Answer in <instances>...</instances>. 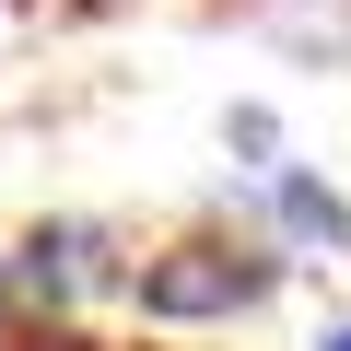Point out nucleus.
Returning a JSON list of instances; mask_svg holds the SVG:
<instances>
[{"label":"nucleus","mask_w":351,"mask_h":351,"mask_svg":"<svg viewBox=\"0 0 351 351\" xmlns=\"http://www.w3.org/2000/svg\"><path fill=\"white\" fill-rule=\"evenodd\" d=\"M281 269L293 258L234 246L223 223H199V234H176V246H152L129 269V304H141V328H234V316H258L281 293Z\"/></svg>","instance_id":"nucleus-1"},{"label":"nucleus","mask_w":351,"mask_h":351,"mask_svg":"<svg viewBox=\"0 0 351 351\" xmlns=\"http://www.w3.org/2000/svg\"><path fill=\"white\" fill-rule=\"evenodd\" d=\"M269 234L304 246V258H339L351 246V199L328 188V176H304V164H269Z\"/></svg>","instance_id":"nucleus-3"},{"label":"nucleus","mask_w":351,"mask_h":351,"mask_svg":"<svg viewBox=\"0 0 351 351\" xmlns=\"http://www.w3.org/2000/svg\"><path fill=\"white\" fill-rule=\"evenodd\" d=\"M316 351H351V316H339V328H316Z\"/></svg>","instance_id":"nucleus-6"},{"label":"nucleus","mask_w":351,"mask_h":351,"mask_svg":"<svg viewBox=\"0 0 351 351\" xmlns=\"http://www.w3.org/2000/svg\"><path fill=\"white\" fill-rule=\"evenodd\" d=\"M223 152H246V164L269 176V164H281V117H269V106H234V117H223Z\"/></svg>","instance_id":"nucleus-4"},{"label":"nucleus","mask_w":351,"mask_h":351,"mask_svg":"<svg viewBox=\"0 0 351 351\" xmlns=\"http://www.w3.org/2000/svg\"><path fill=\"white\" fill-rule=\"evenodd\" d=\"M82 293H129V258L106 223H24L12 246V316H71Z\"/></svg>","instance_id":"nucleus-2"},{"label":"nucleus","mask_w":351,"mask_h":351,"mask_svg":"<svg viewBox=\"0 0 351 351\" xmlns=\"http://www.w3.org/2000/svg\"><path fill=\"white\" fill-rule=\"evenodd\" d=\"M0 316H12V258H0Z\"/></svg>","instance_id":"nucleus-7"},{"label":"nucleus","mask_w":351,"mask_h":351,"mask_svg":"<svg viewBox=\"0 0 351 351\" xmlns=\"http://www.w3.org/2000/svg\"><path fill=\"white\" fill-rule=\"evenodd\" d=\"M0 351H106L94 328H71V316H12V339Z\"/></svg>","instance_id":"nucleus-5"}]
</instances>
